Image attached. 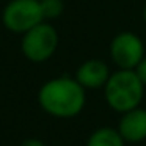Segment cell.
<instances>
[{"label": "cell", "mask_w": 146, "mask_h": 146, "mask_svg": "<svg viewBox=\"0 0 146 146\" xmlns=\"http://www.w3.org/2000/svg\"><path fill=\"white\" fill-rule=\"evenodd\" d=\"M133 71L137 72V76L140 77V80H141V82L145 83V86H146V55L141 58V61L137 64V68Z\"/></svg>", "instance_id": "30bf717a"}, {"label": "cell", "mask_w": 146, "mask_h": 146, "mask_svg": "<svg viewBox=\"0 0 146 146\" xmlns=\"http://www.w3.org/2000/svg\"><path fill=\"white\" fill-rule=\"evenodd\" d=\"M118 132L126 143H141L146 140V108L137 107L121 115Z\"/></svg>", "instance_id": "52a82bcc"}, {"label": "cell", "mask_w": 146, "mask_h": 146, "mask_svg": "<svg viewBox=\"0 0 146 146\" xmlns=\"http://www.w3.org/2000/svg\"><path fill=\"white\" fill-rule=\"evenodd\" d=\"M44 21L39 0H10L2 10V24L7 30L24 35Z\"/></svg>", "instance_id": "277c9868"}, {"label": "cell", "mask_w": 146, "mask_h": 146, "mask_svg": "<svg viewBox=\"0 0 146 146\" xmlns=\"http://www.w3.org/2000/svg\"><path fill=\"white\" fill-rule=\"evenodd\" d=\"M58 47V32L54 25L42 21L32 30L25 32L21 39V50L32 63H44Z\"/></svg>", "instance_id": "3957f363"}, {"label": "cell", "mask_w": 146, "mask_h": 146, "mask_svg": "<svg viewBox=\"0 0 146 146\" xmlns=\"http://www.w3.org/2000/svg\"><path fill=\"white\" fill-rule=\"evenodd\" d=\"M39 5H41V11H42V16H44V21L57 19L64 11L63 0H39Z\"/></svg>", "instance_id": "9c48e42d"}, {"label": "cell", "mask_w": 146, "mask_h": 146, "mask_svg": "<svg viewBox=\"0 0 146 146\" xmlns=\"http://www.w3.org/2000/svg\"><path fill=\"white\" fill-rule=\"evenodd\" d=\"M21 146H46V143L39 138H27L21 143Z\"/></svg>", "instance_id": "8fae6325"}, {"label": "cell", "mask_w": 146, "mask_h": 146, "mask_svg": "<svg viewBox=\"0 0 146 146\" xmlns=\"http://www.w3.org/2000/svg\"><path fill=\"white\" fill-rule=\"evenodd\" d=\"M110 68L104 60L91 58L86 60L77 68L76 71V80L83 86L85 90H99L104 88L110 77Z\"/></svg>", "instance_id": "8992f818"}, {"label": "cell", "mask_w": 146, "mask_h": 146, "mask_svg": "<svg viewBox=\"0 0 146 146\" xmlns=\"http://www.w3.org/2000/svg\"><path fill=\"white\" fill-rule=\"evenodd\" d=\"M110 57L118 69H135L145 57V44L135 33L121 32L110 42Z\"/></svg>", "instance_id": "5b68a950"}, {"label": "cell", "mask_w": 146, "mask_h": 146, "mask_svg": "<svg viewBox=\"0 0 146 146\" xmlns=\"http://www.w3.org/2000/svg\"><path fill=\"white\" fill-rule=\"evenodd\" d=\"M102 90L108 107L118 113H126L140 107L145 94V83L133 69H118L110 74Z\"/></svg>", "instance_id": "7a4b0ae2"}, {"label": "cell", "mask_w": 146, "mask_h": 146, "mask_svg": "<svg viewBox=\"0 0 146 146\" xmlns=\"http://www.w3.org/2000/svg\"><path fill=\"white\" fill-rule=\"evenodd\" d=\"M38 104L47 115L58 119L76 118L86 104V90L76 77L60 76L44 82L38 91Z\"/></svg>", "instance_id": "6da1fadb"}, {"label": "cell", "mask_w": 146, "mask_h": 146, "mask_svg": "<svg viewBox=\"0 0 146 146\" xmlns=\"http://www.w3.org/2000/svg\"><path fill=\"white\" fill-rule=\"evenodd\" d=\"M126 141L118 132V129L113 127H99L86 140V146H124Z\"/></svg>", "instance_id": "ba28073f"}, {"label": "cell", "mask_w": 146, "mask_h": 146, "mask_svg": "<svg viewBox=\"0 0 146 146\" xmlns=\"http://www.w3.org/2000/svg\"><path fill=\"white\" fill-rule=\"evenodd\" d=\"M143 19H145V22H146V7H145V10H143Z\"/></svg>", "instance_id": "7c38bea8"}]
</instances>
